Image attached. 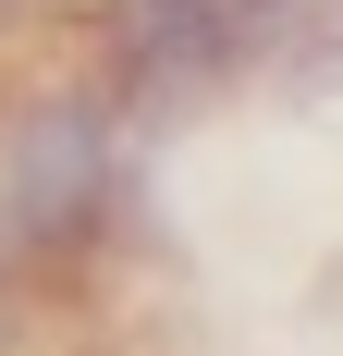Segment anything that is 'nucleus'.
<instances>
[{"mask_svg": "<svg viewBox=\"0 0 343 356\" xmlns=\"http://www.w3.org/2000/svg\"><path fill=\"white\" fill-rule=\"evenodd\" d=\"M135 136L147 111L99 74V49L0 99V283H99L135 234Z\"/></svg>", "mask_w": 343, "mask_h": 356, "instance_id": "obj_1", "label": "nucleus"}, {"mask_svg": "<svg viewBox=\"0 0 343 356\" xmlns=\"http://www.w3.org/2000/svg\"><path fill=\"white\" fill-rule=\"evenodd\" d=\"M294 13H307V0H110L86 49H99V74L160 123V111L233 86L245 62H270L282 37H294Z\"/></svg>", "mask_w": 343, "mask_h": 356, "instance_id": "obj_2", "label": "nucleus"}, {"mask_svg": "<svg viewBox=\"0 0 343 356\" xmlns=\"http://www.w3.org/2000/svg\"><path fill=\"white\" fill-rule=\"evenodd\" d=\"M270 62H282V86H294V99H343V0H307V13H294V37H282Z\"/></svg>", "mask_w": 343, "mask_h": 356, "instance_id": "obj_3", "label": "nucleus"}, {"mask_svg": "<svg viewBox=\"0 0 343 356\" xmlns=\"http://www.w3.org/2000/svg\"><path fill=\"white\" fill-rule=\"evenodd\" d=\"M99 13H110V0H0V37H74V49H86Z\"/></svg>", "mask_w": 343, "mask_h": 356, "instance_id": "obj_4", "label": "nucleus"}]
</instances>
